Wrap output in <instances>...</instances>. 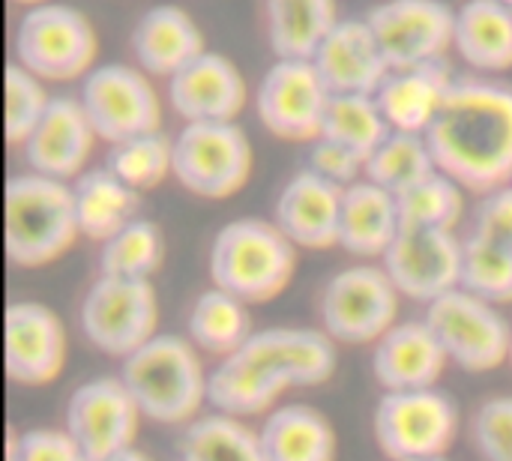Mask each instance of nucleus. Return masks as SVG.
<instances>
[{"instance_id": "1", "label": "nucleus", "mask_w": 512, "mask_h": 461, "mask_svg": "<svg viewBox=\"0 0 512 461\" xmlns=\"http://www.w3.org/2000/svg\"><path fill=\"white\" fill-rule=\"evenodd\" d=\"M438 171L465 192L489 195L512 183V84L456 78L426 129Z\"/></svg>"}, {"instance_id": "2", "label": "nucleus", "mask_w": 512, "mask_h": 461, "mask_svg": "<svg viewBox=\"0 0 512 461\" xmlns=\"http://www.w3.org/2000/svg\"><path fill=\"white\" fill-rule=\"evenodd\" d=\"M120 381L147 423L189 426L210 405V372L201 351L177 333H156L120 363Z\"/></svg>"}, {"instance_id": "3", "label": "nucleus", "mask_w": 512, "mask_h": 461, "mask_svg": "<svg viewBox=\"0 0 512 461\" xmlns=\"http://www.w3.org/2000/svg\"><path fill=\"white\" fill-rule=\"evenodd\" d=\"M210 282L246 306H261L288 291L297 273V246L273 219L240 216L225 222L207 255Z\"/></svg>"}, {"instance_id": "4", "label": "nucleus", "mask_w": 512, "mask_h": 461, "mask_svg": "<svg viewBox=\"0 0 512 461\" xmlns=\"http://www.w3.org/2000/svg\"><path fill=\"white\" fill-rule=\"evenodd\" d=\"M72 183L24 171L6 183V255L21 270L60 261L78 243Z\"/></svg>"}, {"instance_id": "5", "label": "nucleus", "mask_w": 512, "mask_h": 461, "mask_svg": "<svg viewBox=\"0 0 512 461\" xmlns=\"http://www.w3.org/2000/svg\"><path fill=\"white\" fill-rule=\"evenodd\" d=\"M402 294L381 264L360 261L333 273L318 294V327L348 348L375 345L399 324Z\"/></svg>"}, {"instance_id": "6", "label": "nucleus", "mask_w": 512, "mask_h": 461, "mask_svg": "<svg viewBox=\"0 0 512 461\" xmlns=\"http://www.w3.org/2000/svg\"><path fill=\"white\" fill-rule=\"evenodd\" d=\"M459 429V405L438 387L381 393L372 411L375 444L390 461L447 459Z\"/></svg>"}, {"instance_id": "7", "label": "nucleus", "mask_w": 512, "mask_h": 461, "mask_svg": "<svg viewBox=\"0 0 512 461\" xmlns=\"http://www.w3.org/2000/svg\"><path fill=\"white\" fill-rule=\"evenodd\" d=\"M78 330L90 348L123 363L159 333V297L153 282L96 276L78 303Z\"/></svg>"}, {"instance_id": "8", "label": "nucleus", "mask_w": 512, "mask_h": 461, "mask_svg": "<svg viewBox=\"0 0 512 461\" xmlns=\"http://www.w3.org/2000/svg\"><path fill=\"white\" fill-rule=\"evenodd\" d=\"M12 51L15 63L42 81H75L93 69L99 39L81 9L51 0L21 15Z\"/></svg>"}, {"instance_id": "9", "label": "nucleus", "mask_w": 512, "mask_h": 461, "mask_svg": "<svg viewBox=\"0 0 512 461\" xmlns=\"http://www.w3.org/2000/svg\"><path fill=\"white\" fill-rule=\"evenodd\" d=\"M252 144L237 123H183L174 135V180L207 201L237 195L252 177Z\"/></svg>"}, {"instance_id": "10", "label": "nucleus", "mask_w": 512, "mask_h": 461, "mask_svg": "<svg viewBox=\"0 0 512 461\" xmlns=\"http://www.w3.org/2000/svg\"><path fill=\"white\" fill-rule=\"evenodd\" d=\"M423 318L435 330L450 363L462 372L483 375L510 363L512 324L501 306L456 288L429 303Z\"/></svg>"}, {"instance_id": "11", "label": "nucleus", "mask_w": 512, "mask_h": 461, "mask_svg": "<svg viewBox=\"0 0 512 461\" xmlns=\"http://www.w3.org/2000/svg\"><path fill=\"white\" fill-rule=\"evenodd\" d=\"M78 102L105 144H120L138 135L162 132V102L147 72L126 63L93 66L81 78Z\"/></svg>"}, {"instance_id": "12", "label": "nucleus", "mask_w": 512, "mask_h": 461, "mask_svg": "<svg viewBox=\"0 0 512 461\" xmlns=\"http://www.w3.org/2000/svg\"><path fill=\"white\" fill-rule=\"evenodd\" d=\"M144 414L120 375H96L78 384L63 411V429L90 461H105L132 450Z\"/></svg>"}, {"instance_id": "13", "label": "nucleus", "mask_w": 512, "mask_h": 461, "mask_svg": "<svg viewBox=\"0 0 512 461\" xmlns=\"http://www.w3.org/2000/svg\"><path fill=\"white\" fill-rule=\"evenodd\" d=\"M330 96L312 60H276L258 81L255 111L273 138L312 144L321 138Z\"/></svg>"}, {"instance_id": "14", "label": "nucleus", "mask_w": 512, "mask_h": 461, "mask_svg": "<svg viewBox=\"0 0 512 461\" xmlns=\"http://www.w3.org/2000/svg\"><path fill=\"white\" fill-rule=\"evenodd\" d=\"M378 48L390 69H408L447 57L456 33V12L444 0H384L369 9Z\"/></svg>"}, {"instance_id": "15", "label": "nucleus", "mask_w": 512, "mask_h": 461, "mask_svg": "<svg viewBox=\"0 0 512 461\" xmlns=\"http://www.w3.org/2000/svg\"><path fill=\"white\" fill-rule=\"evenodd\" d=\"M381 267L402 297L429 306L462 288V237L456 231L402 228Z\"/></svg>"}, {"instance_id": "16", "label": "nucleus", "mask_w": 512, "mask_h": 461, "mask_svg": "<svg viewBox=\"0 0 512 461\" xmlns=\"http://www.w3.org/2000/svg\"><path fill=\"white\" fill-rule=\"evenodd\" d=\"M69 357L66 327L54 309L36 300L6 306V375L21 387L54 384Z\"/></svg>"}, {"instance_id": "17", "label": "nucleus", "mask_w": 512, "mask_h": 461, "mask_svg": "<svg viewBox=\"0 0 512 461\" xmlns=\"http://www.w3.org/2000/svg\"><path fill=\"white\" fill-rule=\"evenodd\" d=\"M246 99L240 69L219 51H204L168 78V105L186 123H234Z\"/></svg>"}, {"instance_id": "18", "label": "nucleus", "mask_w": 512, "mask_h": 461, "mask_svg": "<svg viewBox=\"0 0 512 461\" xmlns=\"http://www.w3.org/2000/svg\"><path fill=\"white\" fill-rule=\"evenodd\" d=\"M372 378L381 393L438 387L450 357L426 318L399 321L372 345Z\"/></svg>"}, {"instance_id": "19", "label": "nucleus", "mask_w": 512, "mask_h": 461, "mask_svg": "<svg viewBox=\"0 0 512 461\" xmlns=\"http://www.w3.org/2000/svg\"><path fill=\"white\" fill-rule=\"evenodd\" d=\"M96 132L78 96H51L42 120L24 141L21 153L30 171L63 183L78 180L93 153Z\"/></svg>"}, {"instance_id": "20", "label": "nucleus", "mask_w": 512, "mask_h": 461, "mask_svg": "<svg viewBox=\"0 0 512 461\" xmlns=\"http://www.w3.org/2000/svg\"><path fill=\"white\" fill-rule=\"evenodd\" d=\"M342 192V186L303 168L279 189L273 222L297 249H333L339 246Z\"/></svg>"}, {"instance_id": "21", "label": "nucleus", "mask_w": 512, "mask_h": 461, "mask_svg": "<svg viewBox=\"0 0 512 461\" xmlns=\"http://www.w3.org/2000/svg\"><path fill=\"white\" fill-rule=\"evenodd\" d=\"M312 63L333 96L339 93L375 96L390 72L366 18H339L336 27L318 45Z\"/></svg>"}, {"instance_id": "22", "label": "nucleus", "mask_w": 512, "mask_h": 461, "mask_svg": "<svg viewBox=\"0 0 512 461\" xmlns=\"http://www.w3.org/2000/svg\"><path fill=\"white\" fill-rule=\"evenodd\" d=\"M129 48L141 72L156 78H171L195 57H201L204 33L195 18L174 3L150 6L129 33Z\"/></svg>"}, {"instance_id": "23", "label": "nucleus", "mask_w": 512, "mask_h": 461, "mask_svg": "<svg viewBox=\"0 0 512 461\" xmlns=\"http://www.w3.org/2000/svg\"><path fill=\"white\" fill-rule=\"evenodd\" d=\"M453 81L456 75L447 57L408 69H390L375 93V102L393 132L426 135Z\"/></svg>"}, {"instance_id": "24", "label": "nucleus", "mask_w": 512, "mask_h": 461, "mask_svg": "<svg viewBox=\"0 0 512 461\" xmlns=\"http://www.w3.org/2000/svg\"><path fill=\"white\" fill-rule=\"evenodd\" d=\"M246 348L291 381L294 390L321 387L336 375L339 345L321 327H267L255 330Z\"/></svg>"}, {"instance_id": "25", "label": "nucleus", "mask_w": 512, "mask_h": 461, "mask_svg": "<svg viewBox=\"0 0 512 461\" xmlns=\"http://www.w3.org/2000/svg\"><path fill=\"white\" fill-rule=\"evenodd\" d=\"M291 390V381L255 357L246 345L228 360H219L210 372V408L240 420L267 417Z\"/></svg>"}, {"instance_id": "26", "label": "nucleus", "mask_w": 512, "mask_h": 461, "mask_svg": "<svg viewBox=\"0 0 512 461\" xmlns=\"http://www.w3.org/2000/svg\"><path fill=\"white\" fill-rule=\"evenodd\" d=\"M402 231L399 198L372 180H357L342 192L339 216V249L360 261L384 258Z\"/></svg>"}, {"instance_id": "27", "label": "nucleus", "mask_w": 512, "mask_h": 461, "mask_svg": "<svg viewBox=\"0 0 512 461\" xmlns=\"http://www.w3.org/2000/svg\"><path fill=\"white\" fill-rule=\"evenodd\" d=\"M258 432L267 461H336L339 456L333 423L306 402L273 408Z\"/></svg>"}, {"instance_id": "28", "label": "nucleus", "mask_w": 512, "mask_h": 461, "mask_svg": "<svg viewBox=\"0 0 512 461\" xmlns=\"http://www.w3.org/2000/svg\"><path fill=\"white\" fill-rule=\"evenodd\" d=\"M72 198L81 237L99 246L141 216V192L126 186L105 165L87 168L78 180H72Z\"/></svg>"}, {"instance_id": "29", "label": "nucleus", "mask_w": 512, "mask_h": 461, "mask_svg": "<svg viewBox=\"0 0 512 461\" xmlns=\"http://www.w3.org/2000/svg\"><path fill=\"white\" fill-rule=\"evenodd\" d=\"M453 48L477 72L512 69V9L495 0H465L456 9Z\"/></svg>"}, {"instance_id": "30", "label": "nucleus", "mask_w": 512, "mask_h": 461, "mask_svg": "<svg viewBox=\"0 0 512 461\" xmlns=\"http://www.w3.org/2000/svg\"><path fill=\"white\" fill-rule=\"evenodd\" d=\"M255 336L249 306L234 294L210 285L201 291L186 315V339L201 351L210 354L216 363L237 354Z\"/></svg>"}, {"instance_id": "31", "label": "nucleus", "mask_w": 512, "mask_h": 461, "mask_svg": "<svg viewBox=\"0 0 512 461\" xmlns=\"http://www.w3.org/2000/svg\"><path fill=\"white\" fill-rule=\"evenodd\" d=\"M336 21V0H264V30L276 60H312Z\"/></svg>"}, {"instance_id": "32", "label": "nucleus", "mask_w": 512, "mask_h": 461, "mask_svg": "<svg viewBox=\"0 0 512 461\" xmlns=\"http://www.w3.org/2000/svg\"><path fill=\"white\" fill-rule=\"evenodd\" d=\"M177 461H267V456L258 429L240 417L210 411L183 426Z\"/></svg>"}, {"instance_id": "33", "label": "nucleus", "mask_w": 512, "mask_h": 461, "mask_svg": "<svg viewBox=\"0 0 512 461\" xmlns=\"http://www.w3.org/2000/svg\"><path fill=\"white\" fill-rule=\"evenodd\" d=\"M438 171L435 156L429 150L426 135L414 132H390L387 141L366 159V180L393 192L396 198L408 189L420 186Z\"/></svg>"}, {"instance_id": "34", "label": "nucleus", "mask_w": 512, "mask_h": 461, "mask_svg": "<svg viewBox=\"0 0 512 461\" xmlns=\"http://www.w3.org/2000/svg\"><path fill=\"white\" fill-rule=\"evenodd\" d=\"M165 264V234L162 228L138 216L123 231L99 246V276L117 279H153Z\"/></svg>"}, {"instance_id": "35", "label": "nucleus", "mask_w": 512, "mask_h": 461, "mask_svg": "<svg viewBox=\"0 0 512 461\" xmlns=\"http://www.w3.org/2000/svg\"><path fill=\"white\" fill-rule=\"evenodd\" d=\"M390 132L393 129L384 120L375 96H363V93L330 96L324 126H321V138H330V141L348 147L351 153H357L366 162L387 141Z\"/></svg>"}, {"instance_id": "36", "label": "nucleus", "mask_w": 512, "mask_h": 461, "mask_svg": "<svg viewBox=\"0 0 512 461\" xmlns=\"http://www.w3.org/2000/svg\"><path fill=\"white\" fill-rule=\"evenodd\" d=\"M105 168L135 192H150L174 174V138L165 132L138 135L108 147Z\"/></svg>"}, {"instance_id": "37", "label": "nucleus", "mask_w": 512, "mask_h": 461, "mask_svg": "<svg viewBox=\"0 0 512 461\" xmlns=\"http://www.w3.org/2000/svg\"><path fill=\"white\" fill-rule=\"evenodd\" d=\"M399 216L402 228L456 231L465 216V189L444 171H435L429 180L399 195Z\"/></svg>"}, {"instance_id": "38", "label": "nucleus", "mask_w": 512, "mask_h": 461, "mask_svg": "<svg viewBox=\"0 0 512 461\" xmlns=\"http://www.w3.org/2000/svg\"><path fill=\"white\" fill-rule=\"evenodd\" d=\"M462 288L495 303H512V249L483 237H462Z\"/></svg>"}, {"instance_id": "39", "label": "nucleus", "mask_w": 512, "mask_h": 461, "mask_svg": "<svg viewBox=\"0 0 512 461\" xmlns=\"http://www.w3.org/2000/svg\"><path fill=\"white\" fill-rule=\"evenodd\" d=\"M48 102L51 96L45 93V81L12 60L6 66V141L12 147H24Z\"/></svg>"}, {"instance_id": "40", "label": "nucleus", "mask_w": 512, "mask_h": 461, "mask_svg": "<svg viewBox=\"0 0 512 461\" xmlns=\"http://www.w3.org/2000/svg\"><path fill=\"white\" fill-rule=\"evenodd\" d=\"M468 438L480 461H512V396L483 399L468 420Z\"/></svg>"}, {"instance_id": "41", "label": "nucleus", "mask_w": 512, "mask_h": 461, "mask_svg": "<svg viewBox=\"0 0 512 461\" xmlns=\"http://www.w3.org/2000/svg\"><path fill=\"white\" fill-rule=\"evenodd\" d=\"M6 461H90L66 429L36 426L6 438Z\"/></svg>"}, {"instance_id": "42", "label": "nucleus", "mask_w": 512, "mask_h": 461, "mask_svg": "<svg viewBox=\"0 0 512 461\" xmlns=\"http://www.w3.org/2000/svg\"><path fill=\"white\" fill-rule=\"evenodd\" d=\"M468 234L512 249V186H501L489 195H480L471 213Z\"/></svg>"}, {"instance_id": "43", "label": "nucleus", "mask_w": 512, "mask_h": 461, "mask_svg": "<svg viewBox=\"0 0 512 461\" xmlns=\"http://www.w3.org/2000/svg\"><path fill=\"white\" fill-rule=\"evenodd\" d=\"M309 171H315L318 177L336 183V186H351L357 180H363L366 174V162L351 153L348 147L330 141V138H315L309 144Z\"/></svg>"}, {"instance_id": "44", "label": "nucleus", "mask_w": 512, "mask_h": 461, "mask_svg": "<svg viewBox=\"0 0 512 461\" xmlns=\"http://www.w3.org/2000/svg\"><path fill=\"white\" fill-rule=\"evenodd\" d=\"M105 461H153L144 450H138V447H132V450H123V453H117V456H111V459Z\"/></svg>"}, {"instance_id": "45", "label": "nucleus", "mask_w": 512, "mask_h": 461, "mask_svg": "<svg viewBox=\"0 0 512 461\" xmlns=\"http://www.w3.org/2000/svg\"><path fill=\"white\" fill-rule=\"evenodd\" d=\"M15 3H21V6H27V9H33V6H42V3H51V0H15Z\"/></svg>"}, {"instance_id": "46", "label": "nucleus", "mask_w": 512, "mask_h": 461, "mask_svg": "<svg viewBox=\"0 0 512 461\" xmlns=\"http://www.w3.org/2000/svg\"><path fill=\"white\" fill-rule=\"evenodd\" d=\"M495 3H501V6H507V9H512V0H495Z\"/></svg>"}, {"instance_id": "47", "label": "nucleus", "mask_w": 512, "mask_h": 461, "mask_svg": "<svg viewBox=\"0 0 512 461\" xmlns=\"http://www.w3.org/2000/svg\"><path fill=\"white\" fill-rule=\"evenodd\" d=\"M414 461H447V459H414Z\"/></svg>"}, {"instance_id": "48", "label": "nucleus", "mask_w": 512, "mask_h": 461, "mask_svg": "<svg viewBox=\"0 0 512 461\" xmlns=\"http://www.w3.org/2000/svg\"><path fill=\"white\" fill-rule=\"evenodd\" d=\"M510 369H512V342H510Z\"/></svg>"}, {"instance_id": "49", "label": "nucleus", "mask_w": 512, "mask_h": 461, "mask_svg": "<svg viewBox=\"0 0 512 461\" xmlns=\"http://www.w3.org/2000/svg\"><path fill=\"white\" fill-rule=\"evenodd\" d=\"M510 186H512V183H510Z\"/></svg>"}]
</instances>
